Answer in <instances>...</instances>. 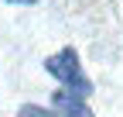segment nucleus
<instances>
[{"label":"nucleus","mask_w":123,"mask_h":117,"mask_svg":"<svg viewBox=\"0 0 123 117\" xmlns=\"http://www.w3.org/2000/svg\"><path fill=\"white\" fill-rule=\"evenodd\" d=\"M51 107H55L58 117H96L92 107L86 103V96L68 93V90H55V93H51Z\"/></svg>","instance_id":"obj_2"},{"label":"nucleus","mask_w":123,"mask_h":117,"mask_svg":"<svg viewBox=\"0 0 123 117\" xmlns=\"http://www.w3.org/2000/svg\"><path fill=\"white\" fill-rule=\"evenodd\" d=\"M4 4H10V7H31V4H41V0H4Z\"/></svg>","instance_id":"obj_4"},{"label":"nucleus","mask_w":123,"mask_h":117,"mask_svg":"<svg viewBox=\"0 0 123 117\" xmlns=\"http://www.w3.org/2000/svg\"><path fill=\"white\" fill-rule=\"evenodd\" d=\"M44 72L55 76L68 93H79V96H89V93H92V79L82 72V66H79V52H75L72 45L58 48V52H51L48 58H44Z\"/></svg>","instance_id":"obj_1"},{"label":"nucleus","mask_w":123,"mask_h":117,"mask_svg":"<svg viewBox=\"0 0 123 117\" xmlns=\"http://www.w3.org/2000/svg\"><path fill=\"white\" fill-rule=\"evenodd\" d=\"M17 117H58L55 110H44V107H38V103H24L21 110H17Z\"/></svg>","instance_id":"obj_3"}]
</instances>
